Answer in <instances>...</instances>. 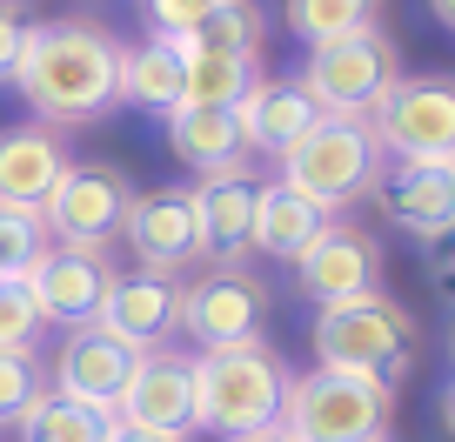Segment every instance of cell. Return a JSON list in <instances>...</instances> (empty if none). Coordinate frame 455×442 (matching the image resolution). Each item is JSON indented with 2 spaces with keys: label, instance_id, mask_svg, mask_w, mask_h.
Segmentation results:
<instances>
[{
  "label": "cell",
  "instance_id": "obj_14",
  "mask_svg": "<svg viewBox=\"0 0 455 442\" xmlns=\"http://www.w3.org/2000/svg\"><path fill=\"white\" fill-rule=\"evenodd\" d=\"M174 295H181L174 275H148V269L114 275L94 322L108 328L114 342H128L134 356H155V349H168V335H174Z\"/></svg>",
  "mask_w": 455,
  "mask_h": 442
},
{
  "label": "cell",
  "instance_id": "obj_18",
  "mask_svg": "<svg viewBox=\"0 0 455 442\" xmlns=\"http://www.w3.org/2000/svg\"><path fill=\"white\" fill-rule=\"evenodd\" d=\"M181 81H188L181 41L148 34L141 47H121V87H114V108H134V115L168 121L174 108H181Z\"/></svg>",
  "mask_w": 455,
  "mask_h": 442
},
{
  "label": "cell",
  "instance_id": "obj_4",
  "mask_svg": "<svg viewBox=\"0 0 455 442\" xmlns=\"http://www.w3.org/2000/svg\"><path fill=\"white\" fill-rule=\"evenodd\" d=\"M388 415H395V382L308 369V375H288L282 422L275 429L288 442H382Z\"/></svg>",
  "mask_w": 455,
  "mask_h": 442
},
{
  "label": "cell",
  "instance_id": "obj_36",
  "mask_svg": "<svg viewBox=\"0 0 455 442\" xmlns=\"http://www.w3.org/2000/svg\"><path fill=\"white\" fill-rule=\"evenodd\" d=\"M382 442H388V436H382Z\"/></svg>",
  "mask_w": 455,
  "mask_h": 442
},
{
  "label": "cell",
  "instance_id": "obj_25",
  "mask_svg": "<svg viewBox=\"0 0 455 442\" xmlns=\"http://www.w3.org/2000/svg\"><path fill=\"white\" fill-rule=\"evenodd\" d=\"M108 422H114V415L81 409V402H68V396H54V389H41L14 429H20V442H100V436H108Z\"/></svg>",
  "mask_w": 455,
  "mask_h": 442
},
{
  "label": "cell",
  "instance_id": "obj_2",
  "mask_svg": "<svg viewBox=\"0 0 455 442\" xmlns=\"http://www.w3.org/2000/svg\"><path fill=\"white\" fill-rule=\"evenodd\" d=\"M288 362L268 342H235V349H208L195 356V402H201V429L228 442H255L282 422V396H288Z\"/></svg>",
  "mask_w": 455,
  "mask_h": 442
},
{
  "label": "cell",
  "instance_id": "obj_35",
  "mask_svg": "<svg viewBox=\"0 0 455 442\" xmlns=\"http://www.w3.org/2000/svg\"><path fill=\"white\" fill-rule=\"evenodd\" d=\"M449 356H455V335H449Z\"/></svg>",
  "mask_w": 455,
  "mask_h": 442
},
{
  "label": "cell",
  "instance_id": "obj_29",
  "mask_svg": "<svg viewBox=\"0 0 455 442\" xmlns=\"http://www.w3.org/2000/svg\"><path fill=\"white\" fill-rule=\"evenodd\" d=\"M41 389H47V375L34 356H0V422H20Z\"/></svg>",
  "mask_w": 455,
  "mask_h": 442
},
{
  "label": "cell",
  "instance_id": "obj_30",
  "mask_svg": "<svg viewBox=\"0 0 455 442\" xmlns=\"http://www.w3.org/2000/svg\"><path fill=\"white\" fill-rule=\"evenodd\" d=\"M20 41H28V7H20V0H0V87L14 81Z\"/></svg>",
  "mask_w": 455,
  "mask_h": 442
},
{
  "label": "cell",
  "instance_id": "obj_8",
  "mask_svg": "<svg viewBox=\"0 0 455 442\" xmlns=\"http://www.w3.org/2000/svg\"><path fill=\"white\" fill-rule=\"evenodd\" d=\"M141 188L114 161H68V174L54 181V195L41 201V229L54 248H74V255H108L121 242V221H128V201Z\"/></svg>",
  "mask_w": 455,
  "mask_h": 442
},
{
  "label": "cell",
  "instance_id": "obj_3",
  "mask_svg": "<svg viewBox=\"0 0 455 442\" xmlns=\"http://www.w3.org/2000/svg\"><path fill=\"white\" fill-rule=\"evenodd\" d=\"M308 356H315V369H335V375L402 382V369L415 356V315L382 288L348 295V301H322L308 322Z\"/></svg>",
  "mask_w": 455,
  "mask_h": 442
},
{
  "label": "cell",
  "instance_id": "obj_22",
  "mask_svg": "<svg viewBox=\"0 0 455 442\" xmlns=\"http://www.w3.org/2000/svg\"><path fill=\"white\" fill-rule=\"evenodd\" d=\"M328 221H335V214H322L315 201H301L288 181H255V235H248V248L295 269L301 248H308Z\"/></svg>",
  "mask_w": 455,
  "mask_h": 442
},
{
  "label": "cell",
  "instance_id": "obj_23",
  "mask_svg": "<svg viewBox=\"0 0 455 442\" xmlns=\"http://www.w3.org/2000/svg\"><path fill=\"white\" fill-rule=\"evenodd\" d=\"M261 34H268V20H261L255 0H214L181 47H188V54H242V60H261Z\"/></svg>",
  "mask_w": 455,
  "mask_h": 442
},
{
  "label": "cell",
  "instance_id": "obj_13",
  "mask_svg": "<svg viewBox=\"0 0 455 442\" xmlns=\"http://www.w3.org/2000/svg\"><path fill=\"white\" fill-rule=\"evenodd\" d=\"M295 282L301 295L322 309V301H348V295H369L382 288V248H375L369 229H348V221H328L295 261Z\"/></svg>",
  "mask_w": 455,
  "mask_h": 442
},
{
  "label": "cell",
  "instance_id": "obj_33",
  "mask_svg": "<svg viewBox=\"0 0 455 442\" xmlns=\"http://www.w3.org/2000/svg\"><path fill=\"white\" fill-rule=\"evenodd\" d=\"M428 14H435V20H442V28H449V34H455V0H428Z\"/></svg>",
  "mask_w": 455,
  "mask_h": 442
},
{
  "label": "cell",
  "instance_id": "obj_34",
  "mask_svg": "<svg viewBox=\"0 0 455 442\" xmlns=\"http://www.w3.org/2000/svg\"><path fill=\"white\" fill-rule=\"evenodd\" d=\"M255 442H288V436H282V429H268V436H255Z\"/></svg>",
  "mask_w": 455,
  "mask_h": 442
},
{
  "label": "cell",
  "instance_id": "obj_17",
  "mask_svg": "<svg viewBox=\"0 0 455 442\" xmlns=\"http://www.w3.org/2000/svg\"><path fill=\"white\" fill-rule=\"evenodd\" d=\"M168 148L181 168H195V181H221V174H248V148H242V121L235 108H174L168 121Z\"/></svg>",
  "mask_w": 455,
  "mask_h": 442
},
{
  "label": "cell",
  "instance_id": "obj_11",
  "mask_svg": "<svg viewBox=\"0 0 455 442\" xmlns=\"http://www.w3.org/2000/svg\"><path fill=\"white\" fill-rule=\"evenodd\" d=\"M114 422H134L148 436L188 442L201 429V402H195V356H174V349H155V356L134 362L128 389L114 402Z\"/></svg>",
  "mask_w": 455,
  "mask_h": 442
},
{
  "label": "cell",
  "instance_id": "obj_31",
  "mask_svg": "<svg viewBox=\"0 0 455 442\" xmlns=\"http://www.w3.org/2000/svg\"><path fill=\"white\" fill-rule=\"evenodd\" d=\"M435 422H442V436H455V375L442 382V396H435Z\"/></svg>",
  "mask_w": 455,
  "mask_h": 442
},
{
  "label": "cell",
  "instance_id": "obj_10",
  "mask_svg": "<svg viewBox=\"0 0 455 442\" xmlns=\"http://www.w3.org/2000/svg\"><path fill=\"white\" fill-rule=\"evenodd\" d=\"M121 242L134 248V261L148 275H181L188 261H201V195L188 181L134 195L128 221H121Z\"/></svg>",
  "mask_w": 455,
  "mask_h": 442
},
{
  "label": "cell",
  "instance_id": "obj_9",
  "mask_svg": "<svg viewBox=\"0 0 455 442\" xmlns=\"http://www.w3.org/2000/svg\"><path fill=\"white\" fill-rule=\"evenodd\" d=\"M261 315H268V288L248 282L242 269H208L201 282H188L181 295H174V328L195 342V356L255 342Z\"/></svg>",
  "mask_w": 455,
  "mask_h": 442
},
{
  "label": "cell",
  "instance_id": "obj_16",
  "mask_svg": "<svg viewBox=\"0 0 455 442\" xmlns=\"http://www.w3.org/2000/svg\"><path fill=\"white\" fill-rule=\"evenodd\" d=\"M68 141L41 121L0 128V208H41L54 195V181L68 174Z\"/></svg>",
  "mask_w": 455,
  "mask_h": 442
},
{
  "label": "cell",
  "instance_id": "obj_12",
  "mask_svg": "<svg viewBox=\"0 0 455 442\" xmlns=\"http://www.w3.org/2000/svg\"><path fill=\"white\" fill-rule=\"evenodd\" d=\"M134 362H141V356H134L128 342H114L100 322H87V328H68V335H60L54 362H47V389L68 396V402H81V409L114 415V402H121V389H128Z\"/></svg>",
  "mask_w": 455,
  "mask_h": 442
},
{
  "label": "cell",
  "instance_id": "obj_15",
  "mask_svg": "<svg viewBox=\"0 0 455 442\" xmlns=\"http://www.w3.org/2000/svg\"><path fill=\"white\" fill-rule=\"evenodd\" d=\"M108 282H114L108 255H74V248H47V255L28 269V288H34V301H41V322L60 328V335L94 322Z\"/></svg>",
  "mask_w": 455,
  "mask_h": 442
},
{
  "label": "cell",
  "instance_id": "obj_21",
  "mask_svg": "<svg viewBox=\"0 0 455 442\" xmlns=\"http://www.w3.org/2000/svg\"><path fill=\"white\" fill-rule=\"evenodd\" d=\"M201 195V261L208 269H235L255 235V181L248 174H221V181H195Z\"/></svg>",
  "mask_w": 455,
  "mask_h": 442
},
{
  "label": "cell",
  "instance_id": "obj_1",
  "mask_svg": "<svg viewBox=\"0 0 455 442\" xmlns=\"http://www.w3.org/2000/svg\"><path fill=\"white\" fill-rule=\"evenodd\" d=\"M14 87L41 128H81L114 108L121 87V41L94 20H28L14 60Z\"/></svg>",
  "mask_w": 455,
  "mask_h": 442
},
{
  "label": "cell",
  "instance_id": "obj_32",
  "mask_svg": "<svg viewBox=\"0 0 455 442\" xmlns=\"http://www.w3.org/2000/svg\"><path fill=\"white\" fill-rule=\"evenodd\" d=\"M100 442H168V436H148V429H134V422H108Z\"/></svg>",
  "mask_w": 455,
  "mask_h": 442
},
{
  "label": "cell",
  "instance_id": "obj_28",
  "mask_svg": "<svg viewBox=\"0 0 455 442\" xmlns=\"http://www.w3.org/2000/svg\"><path fill=\"white\" fill-rule=\"evenodd\" d=\"M47 255L41 208H0V275H28Z\"/></svg>",
  "mask_w": 455,
  "mask_h": 442
},
{
  "label": "cell",
  "instance_id": "obj_26",
  "mask_svg": "<svg viewBox=\"0 0 455 442\" xmlns=\"http://www.w3.org/2000/svg\"><path fill=\"white\" fill-rule=\"evenodd\" d=\"M369 14H375V0H282L288 34H295V41H308V47L369 28Z\"/></svg>",
  "mask_w": 455,
  "mask_h": 442
},
{
  "label": "cell",
  "instance_id": "obj_6",
  "mask_svg": "<svg viewBox=\"0 0 455 442\" xmlns=\"http://www.w3.org/2000/svg\"><path fill=\"white\" fill-rule=\"evenodd\" d=\"M275 181H288L301 201L335 214V208H348V201L382 188V148H375V134L362 128V121H315L282 155V174H275Z\"/></svg>",
  "mask_w": 455,
  "mask_h": 442
},
{
  "label": "cell",
  "instance_id": "obj_19",
  "mask_svg": "<svg viewBox=\"0 0 455 442\" xmlns=\"http://www.w3.org/2000/svg\"><path fill=\"white\" fill-rule=\"evenodd\" d=\"M388 221L409 229L415 242H449L455 235V161L395 168V181H388Z\"/></svg>",
  "mask_w": 455,
  "mask_h": 442
},
{
  "label": "cell",
  "instance_id": "obj_20",
  "mask_svg": "<svg viewBox=\"0 0 455 442\" xmlns=\"http://www.w3.org/2000/svg\"><path fill=\"white\" fill-rule=\"evenodd\" d=\"M235 121H242V148L282 161L322 115H315V100L301 94V81H255V87H248V100L235 108Z\"/></svg>",
  "mask_w": 455,
  "mask_h": 442
},
{
  "label": "cell",
  "instance_id": "obj_7",
  "mask_svg": "<svg viewBox=\"0 0 455 442\" xmlns=\"http://www.w3.org/2000/svg\"><path fill=\"white\" fill-rule=\"evenodd\" d=\"M362 128L395 168L455 161V74H395Z\"/></svg>",
  "mask_w": 455,
  "mask_h": 442
},
{
  "label": "cell",
  "instance_id": "obj_27",
  "mask_svg": "<svg viewBox=\"0 0 455 442\" xmlns=\"http://www.w3.org/2000/svg\"><path fill=\"white\" fill-rule=\"evenodd\" d=\"M41 301L28 275H0V356H34L41 349Z\"/></svg>",
  "mask_w": 455,
  "mask_h": 442
},
{
  "label": "cell",
  "instance_id": "obj_5",
  "mask_svg": "<svg viewBox=\"0 0 455 442\" xmlns=\"http://www.w3.org/2000/svg\"><path fill=\"white\" fill-rule=\"evenodd\" d=\"M395 74H402L395 41L369 20V28L341 34V41L308 47V60H301L295 81H301V94L315 100V115H322V121H369V108L388 94Z\"/></svg>",
  "mask_w": 455,
  "mask_h": 442
},
{
  "label": "cell",
  "instance_id": "obj_24",
  "mask_svg": "<svg viewBox=\"0 0 455 442\" xmlns=\"http://www.w3.org/2000/svg\"><path fill=\"white\" fill-rule=\"evenodd\" d=\"M181 54H188V47H181ZM255 81H261V60H242V54H188L181 100H188V108H242Z\"/></svg>",
  "mask_w": 455,
  "mask_h": 442
}]
</instances>
